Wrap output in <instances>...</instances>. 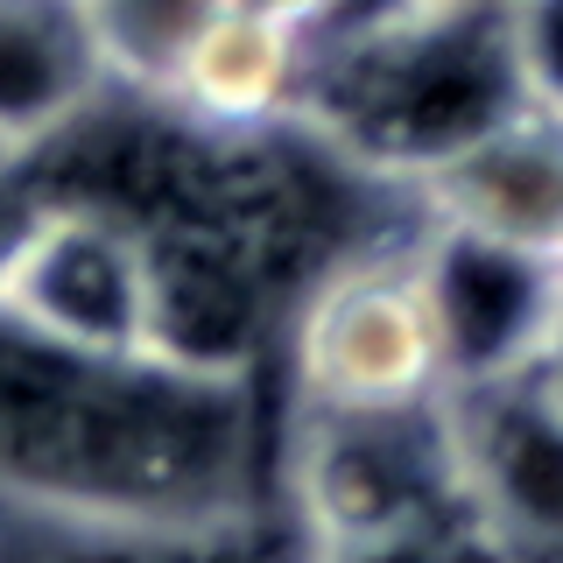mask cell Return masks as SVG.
<instances>
[{
	"label": "cell",
	"mask_w": 563,
	"mask_h": 563,
	"mask_svg": "<svg viewBox=\"0 0 563 563\" xmlns=\"http://www.w3.org/2000/svg\"><path fill=\"white\" fill-rule=\"evenodd\" d=\"M240 472V380L78 352L0 310V479L106 515L225 507Z\"/></svg>",
	"instance_id": "6da1fadb"
},
{
	"label": "cell",
	"mask_w": 563,
	"mask_h": 563,
	"mask_svg": "<svg viewBox=\"0 0 563 563\" xmlns=\"http://www.w3.org/2000/svg\"><path fill=\"white\" fill-rule=\"evenodd\" d=\"M515 106L528 99L500 8H416L360 43L310 49L296 120H310L339 163L416 184Z\"/></svg>",
	"instance_id": "7a4b0ae2"
},
{
	"label": "cell",
	"mask_w": 563,
	"mask_h": 563,
	"mask_svg": "<svg viewBox=\"0 0 563 563\" xmlns=\"http://www.w3.org/2000/svg\"><path fill=\"white\" fill-rule=\"evenodd\" d=\"M296 500L317 521V536L339 542V550H395V542L437 536L444 515L472 521L444 395L395 401V409H324V401H303Z\"/></svg>",
	"instance_id": "3957f363"
},
{
	"label": "cell",
	"mask_w": 563,
	"mask_h": 563,
	"mask_svg": "<svg viewBox=\"0 0 563 563\" xmlns=\"http://www.w3.org/2000/svg\"><path fill=\"white\" fill-rule=\"evenodd\" d=\"M296 387L324 409H395L444 395V339L416 254H360L317 275L296 317Z\"/></svg>",
	"instance_id": "277c9868"
},
{
	"label": "cell",
	"mask_w": 563,
	"mask_h": 563,
	"mask_svg": "<svg viewBox=\"0 0 563 563\" xmlns=\"http://www.w3.org/2000/svg\"><path fill=\"white\" fill-rule=\"evenodd\" d=\"M0 310L78 352H155L148 240L99 205L49 198L14 261L0 268Z\"/></svg>",
	"instance_id": "5b68a950"
},
{
	"label": "cell",
	"mask_w": 563,
	"mask_h": 563,
	"mask_svg": "<svg viewBox=\"0 0 563 563\" xmlns=\"http://www.w3.org/2000/svg\"><path fill=\"white\" fill-rule=\"evenodd\" d=\"M409 254H416L422 296H430L437 339H444V387L528 374L542 360L550 324L563 310L556 254L486 240L451 219H422V240Z\"/></svg>",
	"instance_id": "8992f818"
},
{
	"label": "cell",
	"mask_w": 563,
	"mask_h": 563,
	"mask_svg": "<svg viewBox=\"0 0 563 563\" xmlns=\"http://www.w3.org/2000/svg\"><path fill=\"white\" fill-rule=\"evenodd\" d=\"M444 416L479 536L563 550V401L536 374H493L451 380Z\"/></svg>",
	"instance_id": "52a82bcc"
},
{
	"label": "cell",
	"mask_w": 563,
	"mask_h": 563,
	"mask_svg": "<svg viewBox=\"0 0 563 563\" xmlns=\"http://www.w3.org/2000/svg\"><path fill=\"white\" fill-rule=\"evenodd\" d=\"M409 190L430 219L556 254L563 246V113L515 106L486 134H472L465 148H451L437 169H422Z\"/></svg>",
	"instance_id": "ba28073f"
},
{
	"label": "cell",
	"mask_w": 563,
	"mask_h": 563,
	"mask_svg": "<svg viewBox=\"0 0 563 563\" xmlns=\"http://www.w3.org/2000/svg\"><path fill=\"white\" fill-rule=\"evenodd\" d=\"M303 70H310L303 29H282V22H261V14L219 8L205 22V35L190 43L184 70L169 78L163 106H176L184 120L219 128V134H268L282 120H296Z\"/></svg>",
	"instance_id": "9c48e42d"
},
{
	"label": "cell",
	"mask_w": 563,
	"mask_h": 563,
	"mask_svg": "<svg viewBox=\"0 0 563 563\" xmlns=\"http://www.w3.org/2000/svg\"><path fill=\"white\" fill-rule=\"evenodd\" d=\"M113 92L78 0H0V148H35Z\"/></svg>",
	"instance_id": "30bf717a"
},
{
	"label": "cell",
	"mask_w": 563,
	"mask_h": 563,
	"mask_svg": "<svg viewBox=\"0 0 563 563\" xmlns=\"http://www.w3.org/2000/svg\"><path fill=\"white\" fill-rule=\"evenodd\" d=\"M85 29L99 43V64L120 92H169L190 43L219 14V0H78Z\"/></svg>",
	"instance_id": "8fae6325"
},
{
	"label": "cell",
	"mask_w": 563,
	"mask_h": 563,
	"mask_svg": "<svg viewBox=\"0 0 563 563\" xmlns=\"http://www.w3.org/2000/svg\"><path fill=\"white\" fill-rule=\"evenodd\" d=\"M507 49H515V78L528 106L563 113V0H500Z\"/></svg>",
	"instance_id": "7c38bea8"
},
{
	"label": "cell",
	"mask_w": 563,
	"mask_h": 563,
	"mask_svg": "<svg viewBox=\"0 0 563 563\" xmlns=\"http://www.w3.org/2000/svg\"><path fill=\"white\" fill-rule=\"evenodd\" d=\"M219 8H233V14H261V22H282V29H303L324 14V0H219Z\"/></svg>",
	"instance_id": "4fadbf2b"
},
{
	"label": "cell",
	"mask_w": 563,
	"mask_h": 563,
	"mask_svg": "<svg viewBox=\"0 0 563 563\" xmlns=\"http://www.w3.org/2000/svg\"><path fill=\"white\" fill-rule=\"evenodd\" d=\"M528 374H536L542 387H550V395L563 401V310H556V324H550V345H542V360L528 366Z\"/></svg>",
	"instance_id": "5bb4252c"
},
{
	"label": "cell",
	"mask_w": 563,
	"mask_h": 563,
	"mask_svg": "<svg viewBox=\"0 0 563 563\" xmlns=\"http://www.w3.org/2000/svg\"><path fill=\"white\" fill-rule=\"evenodd\" d=\"M430 8H500V0H430Z\"/></svg>",
	"instance_id": "9a60e30c"
},
{
	"label": "cell",
	"mask_w": 563,
	"mask_h": 563,
	"mask_svg": "<svg viewBox=\"0 0 563 563\" xmlns=\"http://www.w3.org/2000/svg\"><path fill=\"white\" fill-rule=\"evenodd\" d=\"M0 163H14V148H0Z\"/></svg>",
	"instance_id": "2e32d148"
},
{
	"label": "cell",
	"mask_w": 563,
	"mask_h": 563,
	"mask_svg": "<svg viewBox=\"0 0 563 563\" xmlns=\"http://www.w3.org/2000/svg\"><path fill=\"white\" fill-rule=\"evenodd\" d=\"M556 275H563V246H556Z\"/></svg>",
	"instance_id": "e0dca14e"
}]
</instances>
